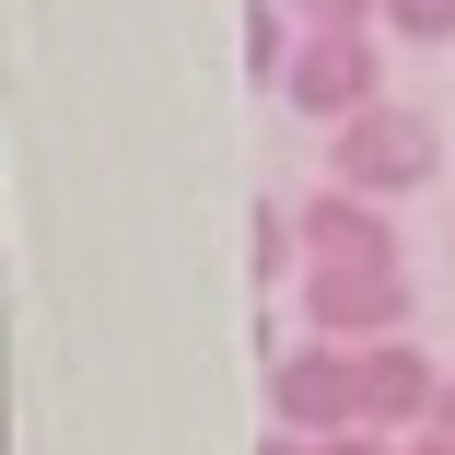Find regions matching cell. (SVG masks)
<instances>
[{"instance_id": "cell-1", "label": "cell", "mask_w": 455, "mask_h": 455, "mask_svg": "<svg viewBox=\"0 0 455 455\" xmlns=\"http://www.w3.org/2000/svg\"><path fill=\"white\" fill-rule=\"evenodd\" d=\"M432 164H443V129H432L420 106H362V117L327 129V175H339V188H362V199L432 188Z\"/></svg>"}, {"instance_id": "cell-2", "label": "cell", "mask_w": 455, "mask_h": 455, "mask_svg": "<svg viewBox=\"0 0 455 455\" xmlns=\"http://www.w3.org/2000/svg\"><path fill=\"white\" fill-rule=\"evenodd\" d=\"M268 409H281V432H350L362 420V350L350 339H292L268 362Z\"/></svg>"}, {"instance_id": "cell-3", "label": "cell", "mask_w": 455, "mask_h": 455, "mask_svg": "<svg viewBox=\"0 0 455 455\" xmlns=\"http://www.w3.org/2000/svg\"><path fill=\"white\" fill-rule=\"evenodd\" d=\"M409 327V268H304V339H397Z\"/></svg>"}, {"instance_id": "cell-4", "label": "cell", "mask_w": 455, "mask_h": 455, "mask_svg": "<svg viewBox=\"0 0 455 455\" xmlns=\"http://www.w3.org/2000/svg\"><path fill=\"white\" fill-rule=\"evenodd\" d=\"M281 94H292L315 129H339V117H362V106H386V59H374V36H304Z\"/></svg>"}, {"instance_id": "cell-5", "label": "cell", "mask_w": 455, "mask_h": 455, "mask_svg": "<svg viewBox=\"0 0 455 455\" xmlns=\"http://www.w3.org/2000/svg\"><path fill=\"white\" fill-rule=\"evenodd\" d=\"M292 222H304V268H386V257H397V222H386V199L339 188V175H327V188H315Z\"/></svg>"}, {"instance_id": "cell-6", "label": "cell", "mask_w": 455, "mask_h": 455, "mask_svg": "<svg viewBox=\"0 0 455 455\" xmlns=\"http://www.w3.org/2000/svg\"><path fill=\"white\" fill-rule=\"evenodd\" d=\"M432 397H443V374H432V350L409 327L362 339V432H432Z\"/></svg>"}, {"instance_id": "cell-7", "label": "cell", "mask_w": 455, "mask_h": 455, "mask_svg": "<svg viewBox=\"0 0 455 455\" xmlns=\"http://www.w3.org/2000/svg\"><path fill=\"white\" fill-rule=\"evenodd\" d=\"M292 47H304V12H292V0H245V70L257 82H292Z\"/></svg>"}, {"instance_id": "cell-8", "label": "cell", "mask_w": 455, "mask_h": 455, "mask_svg": "<svg viewBox=\"0 0 455 455\" xmlns=\"http://www.w3.org/2000/svg\"><path fill=\"white\" fill-rule=\"evenodd\" d=\"M245 268H257V292H268V281H292V268H304V222H292L281 199H257V222H245Z\"/></svg>"}, {"instance_id": "cell-9", "label": "cell", "mask_w": 455, "mask_h": 455, "mask_svg": "<svg viewBox=\"0 0 455 455\" xmlns=\"http://www.w3.org/2000/svg\"><path fill=\"white\" fill-rule=\"evenodd\" d=\"M292 12H304V36H374L386 0H292Z\"/></svg>"}, {"instance_id": "cell-10", "label": "cell", "mask_w": 455, "mask_h": 455, "mask_svg": "<svg viewBox=\"0 0 455 455\" xmlns=\"http://www.w3.org/2000/svg\"><path fill=\"white\" fill-rule=\"evenodd\" d=\"M386 36H409V47H443V36H455V0H386Z\"/></svg>"}, {"instance_id": "cell-11", "label": "cell", "mask_w": 455, "mask_h": 455, "mask_svg": "<svg viewBox=\"0 0 455 455\" xmlns=\"http://www.w3.org/2000/svg\"><path fill=\"white\" fill-rule=\"evenodd\" d=\"M315 455H397V443H386V432H362V420H350V432H315Z\"/></svg>"}, {"instance_id": "cell-12", "label": "cell", "mask_w": 455, "mask_h": 455, "mask_svg": "<svg viewBox=\"0 0 455 455\" xmlns=\"http://www.w3.org/2000/svg\"><path fill=\"white\" fill-rule=\"evenodd\" d=\"M257 455H315V432H268V443H257Z\"/></svg>"}, {"instance_id": "cell-13", "label": "cell", "mask_w": 455, "mask_h": 455, "mask_svg": "<svg viewBox=\"0 0 455 455\" xmlns=\"http://www.w3.org/2000/svg\"><path fill=\"white\" fill-rule=\"evenodd\" d=\"M397 455H455V432H409V443H397Z\"/></svg>"}, {"instance_id": "cell-14", "label": "cell", "mask_w": 455, "mask_h": 455, "mask_svg": "<svg viewBox=\"0 0 455 455\" xmlns=\"http://www.w3.org/2000/svg\"><path fill=\"white\" fill-rule=\"evenodd\" d=\"M432 432H455V386H443V397H432Z\"/></svg>"}]
</instances>
